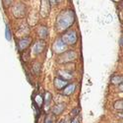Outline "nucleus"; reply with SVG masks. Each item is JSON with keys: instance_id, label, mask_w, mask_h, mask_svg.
I'll return each instance as SVG.
<instances>
[{"instance_id": "1", "label": "nucleus", "mask_w": 123, "mask_h": 123, "mask_svg": "<svg viewBox=\"0 0 123 123\" xmlns=\"http://www.w3.org/2000/svg\"><path fill=\"white\" fill-rule=\"evenodd\" d=\"M74 22H75L74 12L70 11V10H65V11H62L58 15L56 19L55 28L59 32H62V31H66L67 29H69L73 25Z\"/></svg>"}, {"instance_id": "2", "label": "nucleus", "mask_w": 123, "mask_h": 123, "mask_svg": "<svg viewBox=\"0 0 123 123\" xmlns=\"http://www.w3.org/2000/svg\"><path fill=\"white\" fill-rule=\"evenodd\" d=\"M61 39L63 40V43L66 45H73V44H75L77 43V40H78L77 33L75 32V31H73V30H70V31L66 32L62 36Z\"/></svg>"}, {"instance_id": "3", "label": "nucleus", "mask_w": 123, "mask_h": 123, "mask_svg": "<svg viewBox=\"0 0 123 123\" xmlns=\"http://www.w3.org/2000/svg\"><path fill=\"white\" fill-rule=\"evenodd\" d=\"M77 58V53L74 50H66L63 52V54L59 57V63H68V62H72Z\"/></svg>"}, {"instance_id": "4", "label": "nucleus", "mask_w": 123, "mask_h": 123, "mask_svg": "<svg viewBox=\"0 0 123 123\" xmlns=\"http://www.w3.org/2000/svg\"><path fill=\"white\" fill-rule=\"evenodd\" d=\"M52 50L53 52L56 54H60V53H63L64 51L67 50V45L63 43V40L61 39V37L55 39V42L52 45Z\"/></svg>"}, {"instance_id": "5", "label": "nucleus", "mask_w": 123, "mask_h": 123, "mask_svg": "<svg viewBox=\"0 0 123 123\" xmlns=\"http://www.w3.org/2000/svg\"><path fill=\"white\" fill-rule=\"evenodd\" d=\"M26 14V7L22 3H17L13 7V15L16 18H23Z\"/></svg>"}, {"instance_id": "6", "label": "nucleus", "mask_w": 123, "mask_h": 123, "mask_svg": "<svg viewBox=\"0 0 123 123\" xmlns=\"http://www.w3.org/2000/svg\"><path fill=\"white\" fill-rule=\"evenodd\" d=\"M49 0H42L40 3V15L43 18H46L49 14V9H50V4Z\"/></svg>"}, {"instance_id": "7", "label": "nucleus", "mask_w": 123, "mask_h": 123, "mask_svg": "<svg viewBox=\"0 0 123 123\" xmlns=\"http://www.w3.org/2000/svg\"><path fill=\"white\" fill-rule=\"evenodd\" d=\"M31 43H32V39H31V37H24L22 39H20L19 43H18L19 51H23V50L27 49L31 45Z\"/></svg>"}, {"instance_id": "8", "label": "nucleus", "mask_w": 123, "mask_h": 123, "mask_svg": "<svg viewBox=\"0 0 123 123\" xmlns=\"http://www.w3.org/2000/svg\"><path fill=\"white\" fill-rule=\"evenodd\" d=\"M44 47H45V43L43 42H37L34 44L33 46V50H32V52L36 55L39 54V53H42L43 51L44 50Z\"/></svg>"}, {"instance_id": "9", "label": "nucleus", "mask_w": 123, "mask_h": 123, "mask_svg": "<svg viewBox=\"0 0 123 123\" xmlns=\"http://www.w3.org/2000/svg\"><path fill=\"white\" fill-rule=\"evenodd\" d=\"M67 85H68V82L66 80H63L59 77L54 79V86H55L56 90H58V91H61L62 89H64Z\"/></svg>"}, {"instance_id": "10", "label": "nucleus", "mask_w": 123, "mask_h": 123, "mask_svg": "<svg viewBox=\"0 0 123 123\" xmlns=\"http://www.w3.org/2000/svg\"><path fill=\"white\" fill-rule=\"evenodd\" d=\"M58 75H59V78L63 79V80H71L73 78V73L71 71H67V70H59L58 71Z\"/></svg>"}, {"instance_id": "11", "label": "nucleus", "mask_w": 123, "mask_h": 123, "mask_svg": "<svg viewBox=\"0 0 123 123\" xmlns=\"http://www.w3.org/2000/svg\"><path fill=\"white\" fill-rule=\"evenodd\" d=\"M37 36L40 37V38H46L47 36H48V30L46 27L44 26H42V27H39L37 30Z\"/></svg>"}, {"instance_id": "12", "label": "nucleus", "mask_w": 123, "mask_h": 123, "mask_svg": "<svg viewBox=\"0 0 123 123\" xmlns=\"http://www.w3.org/2000/svg\"><path fill=\"white\" fill-rule=\"evenodd\" d=\"M76 90V84H69L67 85L63 90V95L65 96H71Z\"/></svg>"}, {"instance_id": "13", "label": "nucleus", "mask_w": 123, "mask_h": 123, "mask_svg": "<svg viewBox=\"0 0 123 123\" xmlns=\"http://www.w3.org/2000/svg\"><path fill=\"white\" fill-rule=\"evenodd\" d=\"M65 107H66V105H65V104L57 105H55V106L52 108V113H53L54 115H59V114H61V113H62V112L64 111Z\"/></svg>"}, {"instance_id": "14", "label": "nucleus", "mask_w": 123, "mask_h": 123, "mask_svg": "<svg viewBox=\"0 0 123 123\" xmlns=\"http://www.w3.org/2000/svg\"><path fill=\"white\" fill-rule=\"evenodd\" d=\"M34 100H35V102H36V105L40 108V107H43V97L42 96V95H37L35 98H34Z\"/></svg>"}, {"instance_id": "15", "label": "nucleus", "mask_w": 123, "mask_h": 123, "mask_svg": "<svg viewBox=\"0 0 123 123\" xmlns=\"http://www.w3.org/2000/svg\"><path fill=\"white\" fill-rule=\"evenodd\" d=\"M50 101H51V94L48 93V92H46L45 96H44V98H43V105H45V108L49 107Z\"/></svg>"}, {"instance_id": "16", "label": "nucleus", "mask_w": 123, "mask_h": 123, "mask_svg": "<svg viewBox=\"0 0 123 123\" xmlns=\"http://www.w3.org/2000/svg\"><path fill=\"white\" fill-rule=\"evenodd\" d=\"M111 83L114 84V85H119L122 83V76L121 75H115L112 77L111 79Z\"/></svg>"}, {"instance_id": "17", "label": "nucleus", "mask_w": 123, "mask_h": 123, "mask_svg": "<svg viewBox=\"0 0 123 123\" xmlns=\"http://www.w3.org/2000/svg\"><path fill=\"white\" fill-rule=\"evenodd\" d=\"M122 105H123V100L122 99L117 100V101H115V104H114V108L117 109V110H122Z\"/></svg>"}, {"instance_id": "18", "label": "nucleus", "mask_w": 123, "mask_h": 123, "mask_svg": "<svg viewBox=\"0 0 123 123\" xmlns=\"http://www.w3.org/2000/svg\"><path fill=\"white\" fill-rule=\"evenodd\" d=\"M55 121V117H54V114L53 115H48L45 117L44 119V123H54Z\"/></svg>"}, {"instance_id": "19", "label": "nucleus", "mask_w": 123, "mask_h": 123, "mask_svg": "<svg viewBox=\"0 0 123 123\" xmlns=\"http://www.w3.org/2000/svg\"><path fill=\"white\" fill-rule=\"evenodd\" d=\"M33 68H34L35 73H36V74H38V73H39V71H40V63L36 62V63H35V65L33 66Z\"/></svg>"}, {"instance_id": "20", "label": "nucleus", "mask_w": 123, "mask_h": 123, "mask_svg": "<svg viewBox=\"0 0 123 123\" xmlns=\"http://www.w3.org/2000/svg\"><path fill=\"white\" fill-rule=\"evenodd\" d=\"M5 33H6V39L7 40H11V32H10V29L8 26H6V30H5Z\"/></svg>"}, {"instance_id": "21", "label": "nucleus", "mask_w": 123, "mask_h": 123, "mask_svg": "<svg viewBox=\"0 0 123 123\" xmlns=\"http://www.w3.org/2000/svg\"><path fill=\"white\" fill-rule=\"evenodd\" d=\"M79 111H80L79 108H75L74 110L71 111V116H76V115H78V112H79Z\"/></svg>"}, {"instance_id": "22", "label": "nucleus", "mask_w": 123, "mask_h": 123, "mask_svg": "<svg viewBox=\"0 0 123 123\" xmlns=\"http://www.w3.org/2000/svg\"><path fill=\"white\" fill-rule=\"evenodd\" d=\"M70 123H80V119H79V116L75 117L73 120H71V122H70Z\"/></svg>"}, {"instance_id": "23", "label": "nucleus", "mask_w": 123, "mask_h": 123, "mask_svg": "<svg viewBox=\"0 0 123 123\" xmlns=\"http://www.w3.org/2000/svg\"><path fill=\"white\" fill-rule=\"evenodd\" d=\"M49 2H51V4L53 5V4H55V3H56V0H49Z\"/></svg>"}, {"instance_id": "24", "label": "nucleus", "mask_w": 123, "mask_h": 123, "mask_svg": "<svg viewBox=\"0 0 123 123\" xmlns=\"http://www.w3.org/2000/svg\"><path fill=\"white\" fill-rule=\"evenodd\" d=\"M120 46H122V37H120Z\"/></svg>"}, {"instance_id": "25", "label": "nucleus", "mask_w": 123, "mask_h": 123, "mask_svg": "<svg viewBox=\"0 0 123 123\" xmlns=\"http://www.w3.org/2000/svg\"><path fill=\"white\" fill-rule=\"evenodd\" d=\"M60 123H63V122H62V121H61V122H60Z\"/></svg>"}]
</instances>
